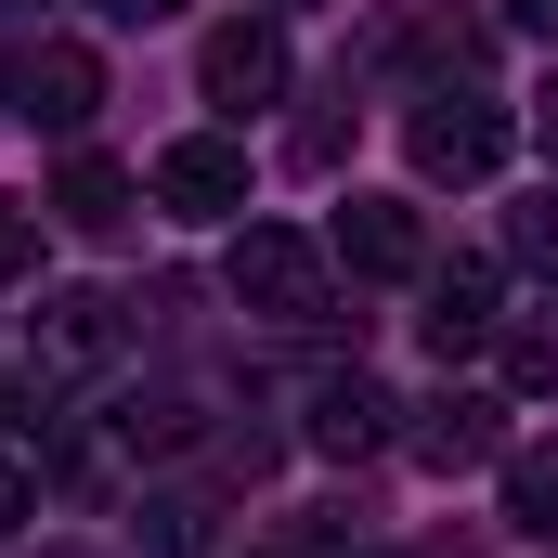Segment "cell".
I'll list each match as a JSON object with an SVG mask.
<instances>
[{"mask_svg":"<svg viewBox=\"0 0 558 558\" xmlns=\"http://www.w3.org/2000/svg\"><path fill=\"white\" fill-rule=\"evenodd\" d=\"M403 143H416L428 182H494V169H507V143H520V118H507L494 92H468V78H454V92H428L416 118H403Z\"/></svg>","mask_w":558,"mask_h":558,"instance_id":"cell-1","label":"cell"},{"mask_svg":"<svg viewBox=\"0 0 558 558\" xmlns=\"http://www.w3.org/2000/svg\"><path fill=\"white\" fill-rule=\"evenodd\" d=\"M234 299H247L260 325H312V312H325V247L286 234V221H247V234H234Z\"/></svg>","mask_w":558,"mask_h":558,"instance_id":"cell-2","label":"cell"},{"mask_svg":"<svg viewBox=\"0 0 558 558\" xmlns=\"http://www.w3.org/2000/svg\"><path fill=\"white\" fill-rule=\"evenodd\" d=\"M13 105H26V118H39V131H92V105H105V52H92V39H26V52H13Z\"/></svg>","mask_w":558,"mask_h":558,"instance_id":"cell-3","label":"cell"},{"mask_svg":"<svg viewBox=\"0 0 558 558\" xmlns=\"http://www.w3.org/2000/svg\"><path fill=\"white\" fill-rule=\"evenodd\" d=\"M156 208H169V221H234V208H247V143L234 131H182L156 156Z\"/></svg>","mask_w":558,"mask_h":558,"instance_id":"cell-4","label":"cell"},{"mask_svg":"<svg viewBox=\"0 0 558 558\" xmlns=\"http://www.w3.org/2000/svg\"><path fill=\"white\" fill-rule=\"evenodd\" d=\"M195 78H208V105H274V92H286V26H274V13H234V26H208Z\"/></svg>","mask_w":558,"mask_h":558,"instance_id":"cell-5","label":"cell"},{"mask_svg":"<svg viewBox=\"0 0 558 558\" xmlns=\"http://www.w3.org/2000/svg\"><path fill=\"white\" fill-rule=\"evenodd\" d=\"M416 454L441 481H454V468H507V403H494V390H441L416 416Z\"/></svg>","mask_w":558,"mask_h":558,"instance_id":"cell-6","label":"cell"},{"mask_svg":"<svg viewBox=\"0 0 558 558\" xmlns=\"http://www.w3.org/2000/svg\"><path fill=\"white\" fill-rule=\"evenodd\" d=\"M39 377H92V364H118V299H92V286H65V299H39Z\"/></svg>","mask_w":558,"mask_h":558,"instance_id":"cell-7","label":"cell"},{"mask_svg":"<svg viewBox=\"0 0 558 558\" xmlns=\"http://www.w3.org/2000/svg\"><path fill=\"white\" fill-rule=\"evenodd\" d=\"M428 351H441V364H468V351H494V325H507V312H494V260H454V274H428Z\"/></svg>","mask_w":558,"mask_h":558,"instance_id":"cell-8","label":"cell"},{"mask_svg":"<svg viewBox=\"0 0 558 558\" xmlns=\"http://www.w3.org/2000/svg\"><path fill=\"white\" fill-rule=\"evenodd\" d=\"M338 260H351V274H428V221L390 208V195H351V208H338Z\"/></svg>","mask_w":558,"mask_h":558,"instance_id":"cell-9","label":"cell"},{"mask_svg":"<svg viewBox=\"0 0 558 558\" xmlns=\"http://www.w3.org/2000/svg\"><path fill=\"white\" fill-rule=\"evenodd\" d=\"M377 441H390V390H377V377H325V390H312V454L351 468V454H377Z\"/></svg>","mask_w":558,"mask_h":558,"instance_id":"cell-10","label":"cell"},{"mask_svg":"<svg viewBox=\"0 0 558 558\" xmlns=\"http://www.w3.org/2000/svg\"><path fill=\"white\" fill-rule=\"evenodd\" d=\"M52 221H65V234H118V221H131V169H118V156H65Z\"/></svg>","mask_w":558,"mask_h":558,"instance_id":"cell-11","label":"cell"},{"mask_svg":"<svg viewBox=\"0 0 558 558\" xmlns=\"http://www.w3.org/2000/svg\"><path fill=\"white\" fill-rule=\"evenodd\" d=\"M507 520L558 533V441H507Z\"/></svg>","mask_w":558,"mask_h":558,"instance_id":"cell-12","label":"cell"},{"mask_svg":"<svg viewBox=\"0 0 558 558\" xmlns=\"http://www.w3.org/2000/svg\"><path fill=\"white\" fill-rule=\"evenodd\" d=\"M494 351H507V390H558V299L520 312V325H494Z\"/></svg>","mask_w":558,"mask_h":558,"instance_id":"cell-13","label":"cell"},{"mask_svg":"<svg viewBox=\"0 0 558 558\" xmlns=\"http://www.w3.org/2000/svg\"><path fill=\"white\" fill-rule=\"evenodd\" d=\"M403 65H428V78H481V26H416Z\"/></svg>","mask_w":558,"mask_h":558,"instance_id":"cell-14","label":"cell"},{"mask_svg":"<svg viewBox=\"0 0 558 558\" xmlns=\"http://www.w3.org/2000/svg\"><path fill=\"white\" fill-rule=\"evenodd\" d=\"M520 260H558V182L533 195V208H520Z\"/></svg>","mask_w":558,"mask_h":558,"instance_id":"cell-15","label":"cell"},{"mask_svg":"<svg viewBox=\"0 0 558 558\" xmlns=\"http://www.w3.org/2000/svg\"><path fill=\"white\" fill-rule=\"evenodd\" d=\"M26 533V454H0V546Z\"/></svg>","mask_w":558,"mask_h":558,"instance_id":"cell-16","label":"cell"},{"mask_svg":"<svg viewBox=\"0 0 558 558\" xmlns=\"http://www.w3.org/2000/svg\"><path fill=\"white\" fill-rule=\"evenodd\" d=\"M26 247H39V221H26V208H0V274H26Z\"/></svg>","mask_w":558,"mask_h":558,"instance_id":"cell-17","label":"cell"},{"mask_svg":"<svg viewBox=\"0 0 558 558\" xmlns=\"http://www.w3.org/2000/svg\"><path fill=\"white\" fill-rule=\"evenodd\" d=\"M507 26H533V39H558V0H494Z\"/></svg>","mask_w":558,"mask_h":558,"instance_id":"cell-18","label":"cell"},{"mask_svg":"<svg viewBox=\"0 0 558 558\" xmlns=\"http://www.w3.org/2000/svg\"><path fill=\"white\" fill-rule=\"evenodd\" d=\"M533 143H546V156H558V78H546V92H533Z\"/></svg>","mask_w":558,"mask_h":558,"instance_id":"cell-19","label":"cell"},{"mask_svg":"<svg viewBox=\"0 0 558 558\" xmlns=\"http://www.w3.org/2000/svg\"><path fill=\"white\" fill-rule=\"evenodd\" d=\"M105 13H118V26H156V13H182V0H105Z\"/></svg>","mask_w":558,"mask_h":558,"instance_id":"cell-20","label":"cell"},{"mask_svg":"<svg viewBox=\"0 0 558 558\" xmlns=\"http://www.w3.org/2000/svg\"><path fill=\"white\" fill-rule=\"evenodd\" d=\"M13 13H39V0H0V26H13Z\"/></svg>","mask_w":558,"mask_h":558,"instance_id":"cell-21","label":"cell"},{"mask_svg":"<svg viewBox=\"0 0 558 558\" xmlns=\"http://www.w3.org/2000/svg\"><path fill=\"white\" fill-rule=\"evenodd\" d=\"M274 13H299V0H274Z\"/></svg>","mask_w":558,"mask_h":558,"instance_id":"cell-22","label":"cell"}]
</instances>
